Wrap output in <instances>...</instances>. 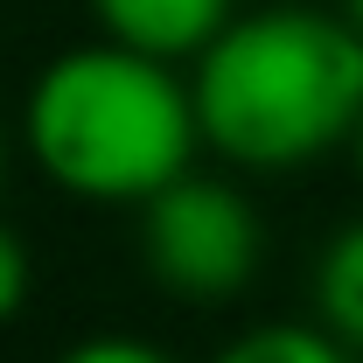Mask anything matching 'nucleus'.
<instances>
[{
    "label": "nucleus",
    "instance_id": "7",
    "mask_svg": "<svg viewBox=\"0 0 363 363\" xmlns=\"http://www.w3.org/2000/svg\"><path fill=\"white\" fill-rule=\"evenodd\" d=\"M56 363H175V357L154 350V342H140V335H84V342H70Z\"/></svg>",
    "mask_w": 363,
    "mask_h": 363
},
{
    "label": "nucleus",
    "instance_id": "5",
    "mask_svg": "<svg viewBox=\"0 0 363 363\" xmlns=\"http://www.w3.org/2000/svg\"><path fill=\"white\" fill-rule=\"evenodd\" d=\"M315 315L350 357H363V217L342 224L321 245V259H315Z\"/></svg>",
    "mask_w": 363,
    "mask_h": 363
},
{
    "label": "nucleus",
    "instance_id": "4",
    "mask_svg": "<svg viewBox=\"0 0 363 363\" xmlns=\"http://www.w3.org/2000/svg\"><path fill=\"white\" fill-rule=\"evenodd\" d=\"M98 35L161 63H196L238 21V0H91Z\"/></svg>",
    "mask_w": 363,
    "mask_h": 363
},
{
    "label": "nucleus",
    "instance_id": "9",
    "mask_svg": "<svg viewBox=\"0 0 363 363\" xmlns=\"http://www.w3.org/2000/svg\"><path fill=\"white\" fill-rule=\"evenodd\" d=\"M350 161H357V182H363V119H357V140H350Z\"/></svg>",
    "mask_w": 363,
    "mask_h": 363
},
{
    "label": "nucleus",
    "instance_id": "11",
    "mask_svg": "<svg viewBox=\"0 0 363 363\" xmlns=\"http://www.w3.org/2000/svg\"><path fill=\"white\" fill-rule=\"evenodd\" d=\"M0 175H7V140H0Z\"/></svg>",
    "mask_w": 363,
    "mask_h": 363
},
{
    "label": "nucleus",
    "instance_id": "2",
    "mask_svg": "<svg viewBox=\"0 0 363 363\" xmlns=\"http://www.w3.org/2000/svg\"><path fill=\"white\" fill-rule=\"evenodd\" d=\"M28 161L84 203H154L189 175L203 126L175 63L126 43H84L49 56L21 105Z\"/></svg>",
    "mask_w": 363,
    "mask_h": 363
},
{
    "label": "nucleus",
    "instance_id": "8",
    "mask_svg": "<svg viewBox=\"0 0 363 363\" xmlns=\"http://www.w3.org/2000/svg\"><path fill=\"white\" fill-rule=\"evenodd\" d=\"M28 279H35V272H28V245L0 224V321H14L28 308Z\"/></svg>",
    "mask_w": 363,
    "mask_h": 363
},
{
    "label": "nucleus",
    "instance_id": "1",
    "mask_svg": "<svg viewBox=\"0 0 363 363\" xmlns=\"http://www.w3.org/2000/svg\"><path fill=\"white\" fill-rule=\"evenodd\" d=\"M203 147L245 175L315 168L357 140L363 119V35L350 14L279 0L238 14L189 70Z\"/></svg>",
    "mask_w": 363,
    "mask_h": 363
},
{
    "label": "nucleus",
    "instance_id": "10",
    "mask_svg": "<svg viewBox=\"0 0 363 363\" xmlns=\"http://www.w3.org/2000/svg\"><path fill=\"white\" fill-rule=\"evenodd\" d=\"M350 28H357V35H363V0H350Z\"/></svg>",
    "mask_w": 363,
    "mask_h": 363
},
{
    "label": "nucleus",
    "instance_id": "3",
    "mask_svg": "<svg viewBox=\"0 0 363 363\" xmlns=\"http://www.w3.org/2000/svg\"><path fill=\"white\" fill-rule=\"evenodd\" d=\"M140 259L161 294L210 308L252 286V272L266 259V230H259V210L245 203V189L189 168L154 203H140Z\"/></svg>",
    "mask_w": 363,
    "mask_h": 363
},
{
    "label": "nucleus",
    "instance_id": "6",
    "mask_svg": "<svg viewBox=\"0 0 363 363\" xmlns=\"http://www.w3.org/2000/svg\"><path fill=\"white\" fill-rule=\"evenodd\" d=\"M210 363H357L328 328H301V321H266L245 328L238 342H224Z\"/></svg>",
    "mask_w": 363,
    "mask_h": 363
}]
</instances>
